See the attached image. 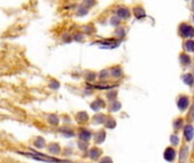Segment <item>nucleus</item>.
<instances>
[{
    "label": "nucleus",
    "instance_id": "nucleus-1",
    "mask_svg": "<svg viewBox=\"0 0 194 163\" xmlns=\"http://www.w3.org/2000/svg\"><path fill=\"white\" fill-rule=\"evenodd\" d=\"M122 40L117 39V37H106V39H101V40H95L93 42H91V44H97L100 45L101 48L105 49H114L119 47Z\"/></svg>",
    "mask_w": 194,
    "mask_h": 163
},
{
    "label": "nucleus",
    "instance_id": "nucleus-2",
    "mask_svg": "<svg viewBox=\"0 0 194 163\" xmlns=\"http://www.w3.org/2000/svg\"><path fill=\"white\" fill-rule=\"evenodd\" d=\"M178 34L184 39L194 37V27L186 23H180L178 26Z\"/></svg>",
    "mask_w": 194,
    "mask_h": 163
},
{
    "label": "nucleus",
    "instance_id": "nucleus-3",
    "mask_svg": "<svg viewBox=\"0 0 194 163\" xmlns=\"http://www.w3.org/2000/svg\"><path fill=\"white\" fill-rule=\"evenodd\" d=\"M115 15L117 17H119L122 21H128L131 18L132 13L130 10V8H127L126 6H118L115 9Z\"/></svg>",
    "mask_w": 194,
    "mask_h": 163
},
{
    "label": "nucleus",
    "instance_id": "nucleus-4",
    "mask_svg": "<svg viewBox=\"0 0 194 163\" xmlns=\"http://www.w3.org/2000/svg\"><path fill=\"white\" fill-rule=\"evenodd\" d=\"M80 30L82 31L83 33L85 34L86 36H93L97 34V27L94 25L93 23H85L83 25L80 26Z\"/></svg>",
    "mask_w": 194,
    "mask_h": 163
},
{
    "label": "nucleus",
    "instance_id": "nucleus-5",
    "mask_svg": "<svg viewBox=\"0 0 194 163\" xmlns=\"http://www.w3.org/2000/svg\"><path fill=\"white\" fill-rule=\"evenodd\" d=\"M132 13H133V15L136 19H143L146 17V10H144V8L138 5V6H134L133 9H132Z\"/></svg>",
    "mask_w": 194,
    "mask_h": 163
},
{
    "label": "nucleus",
    "instance_id": "nucleus-6",
    "mask_svg": "<svg viewBox=\"0 0 194 163\" xmlns=\"http://www.w3.org/2000/svg\"><path fill=\"white\" fill-rule=\"evenodd\" d=\"M72 35H73V41L74 42H77V43H84L86 41V35L84 33H83L81 30H75L73 33H72Z\"/></svg>",
    "mask_w": 194,
    "mask_h": 163
},
{
    "label": "nucleus",
    "instance_id": "nucleus-7",
    "mask_svg": "<svg viewBox=\"0 0 194 163\" xmlns=\"http://www.w3.org/2000/svg\"><path fill=\"white\" fill-rule=\"evenodd\" d=\"M89 10L90 9H87L86 7H84V6H82V5L80 4L79 7L76 8V10H75V16L76 17H84V16H86L89 14Z\"/></svg>",
    "mask_w": 194,
    "mask_h": 163
},
{
    "label": "nucleus",
    "instance_id": "nucleus-8",
    "mask_svg": "<svg viewBox=\"0 0 194 163\" xmlns=\"http://www.w3.org/2000/svg\"><path fill=\"white\" fill-rule=\"evenodd\" d=\"M125 36H126V28L124 26L115 27V37L119 39V40H123Z\"/></svg>",
    "mask_w": 194,
    "mask_h": 163
},
{
    "label": "nucleus",
    "instance_id": "nucleus-9",
    "mask_svg": "<svg viewBox=\"0 0 194 163\" xmlns=\"http://www.w3.org/2000/svg\"><path fill=\"white\" fill-rule=\"evenodd\" d=\"M61 40H63V42L65 44H69V43L73 42V35H72V33L69 31H65L61 34Z\"/></svg>",
    "mask_w": 194,
    "mask_h": 163
},
{
    "label": "nucleus",
    "instance_id": "nucleus-10",
    "mask_svg": "<svg viewBox=\"0 0 194 163\" xmlns=\"http://www.w3.org/2000/svg\"><path fill=\"white\" fill-rule=\"evenodd\" d=\"M98 1L97 0H82L81 1V5L86 7L87 9H91V8H93L94 6H97Z\"/></svg>",
    "mask_w": 194,
    "mask_h": 163
},
{
    "label": "nucleus",
    "instance_id": "nucleus-11",
    "mask_svg": "<svg viewBox=\"0 0 194 163\" xmlns=\"http://www.w3.org/2000/svg\"><path fill=\"white\" fill-rule=\"evenodd\" d=\"M188 105V97H180L178 100V107L180 108V110H185Z\"/></svg>",
    "mask_w": 194,
    "mask_h": 163
},
{
    "label": "nucleus",
    "instance_id": "nucleus-12",
    "mask_svg": "<svg viewBox=\"0 0 194 163\" xmlns=\"http://www.w3.org/2000/svg\"><path fill=\"white\" fill-rule=\"evenodd\" d=\"M184 45V49L186 50V51H190V52H194V40H186L185 42L183 43Z\"/></svg>",
    "mask_w": 194,
    "mask_h": 163
},
{
    "label": "nucleus",
    "instance_id": "nucleus-13",
    "mask_svg": "<svg viewBox=\"0 0 194 163\" xmlns=\"http://www.w3.org/2000/svg\"><path fill=\"white\" fill-rule=\"evenodd\" d=\"M120 23H122V19L119 18V17H117L116 15H114L112 17H110V19H109V24L111 26H114V27H118V26H120Z\"/></svg>",
    "mask_w": 194,
    "mask_h": 163
},
{
    "label": "nucleus",
    "instance_id": "nucleus-14",
    "mask_svg": "<svg viewBox=\"0 0 194 163\" xmlns=\"http://www.w3.org/2000/svg\"><path fill=\"white\" fill-rule=\"evenodd\" d=\"M179 59H180V63H183L184 66H188V65L191 63V58L188 55H186V53H182L180 57H179Z\"/></svg>",
    "mask_w": 194,
    "mask_h": 163
},
{
    "label": "nucleus",
    "instance_id": "nucleus-15",
    "mask_svg": "<svg viewBox=\"0 0 194 163\" xmlns=\"http://www.w3.org/2000/svg\"><path fill=\"white\" fill-rule=\"evenodd\" d=\"M111 75L112 76H115V77H118L122 75V69H120L119 66H115L111 68Z\"/></svg>",
    "mask_w": 194,
    "mask_h": 163
},
{
    "label": "nucleus",
    "instance_id": "nucleus-16",
    "mask_svg": "<svg viewBox=\"0 0 194 163\" xmlns=\"http://www.w3.org/2000/svg\"><path fill=\"white\" fill-rule=\"evenodd\" d=\"M184 81H185V83H187L188 85H192V82H193V77H192L191 75H186V76H184Z\"/></svg>",
    "mask_w": 194,
    "mask_h": 163
},
{
    "label": "nucleus",
    "instance_id": "nucleus-17",
    "mask_svg": "<svg viewBox=\"0 0 194 163\" xmlns=\"http://www.w3.org/2000/svg\"><path fill=\"white\" fill-rule=\"evenodd\" d=\"M107 75H108V70H102V71H101V74L99 75V76H100L101 78H103V77H106Z\"/></svg>",
    "mask_w": 194,
    "mask_h": 163
},
{
    "label": "nucleus",
    "instance_id": "nucleus-18",
    "mask_svg": "<svg viewBox=\"0 0 194 163\" xmlns=\"http://www.w3.org/2000/svg\"><path fill=\"white\" fill-rule=\"evenodd\" d=\"M192 10L194 11V0H192Z\"/></svg>",
    "mask_w": 194,
    "mask_h": 163
},
{
    "label": "nucleus",
    "instance_id": "nucleus-19",
    "mask_svg": "<svg viewBox=\"0 0 194 163\" xmlns=\"http://www.w3.org/2000/svg\"><path fill=\"white\" fill-rule=\"evenodd\" d=\"M73 2H79V1H82V0H72Z\"/></svg>",
    "mask_w": 194,
    "mask_h": 163
},
{
    "label": "nucleus",
    "instance_id": "nucleus-20",
    "mask_svg": "<svg viewBox=\"0 0 194 163\" xmlns=\"http://www.w3.org/2000/svg\"><path fill=\"white\" fill-rule=\"evenodd\" d=\"M193 22H194V16H193Z\"/></svg>",
    "mask_w": 194,
    "mask_h": 163
},
{
    "label": "nucleus",
    "instance_id": "nucleus-21",
    "mask_svg": "<svg viewBox=\"0 0 194 163\" xmlns=\"http://www.w3.org/2000/svg\"><path fill=\"white\" fill-rule=\"evenodd\" d=\"M186 1H188V0H186Z\"/></svg>",
    "mask_w": 194,
    "mask_h": 163
}]
</instances>
